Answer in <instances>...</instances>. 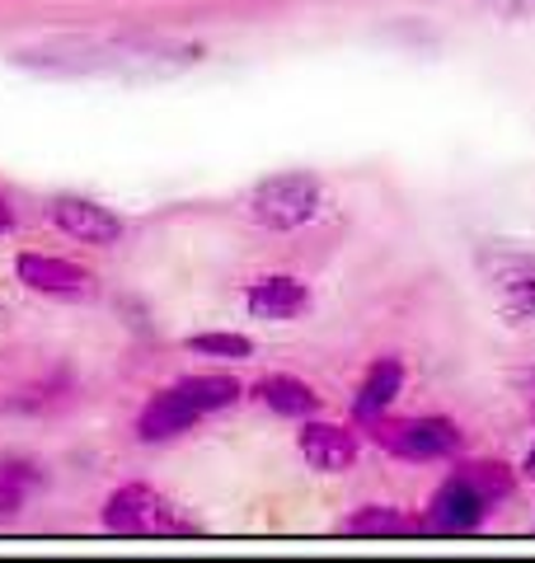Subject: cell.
<instances>
[{"instance_id": "1", "label": "cell", "mask_w": 535, "mask_h": 563, "mask_svg": "<svg viewBox=\"0 0 535 563\" xmlns=\"http://www.w3.org/2000/svg\"><path fill=\"white\" fill-rule=\"evenodd\" d=\"M319 198H325V192H319L315 174L292 169V174H273V179H263L254 192H249L244 211L259 225H268V231H296V225L315 221Z\"/></svg>"}, {"instance_id": "2", "label": "cell", "mask_w": 535, "mask_h": 563, "mask_svg": "<svg viewBox=\"0 0 535 563\" xmlns=\"http://www.w3.org/2000/svg\"><path fill=\"white\" fill-rule=\"evenodd\" d=\"M103 526H109L113 536H193L198 531V526H188L146 484H128V488L109 493V503H103Z\"/></svg>"}, {"instance_id": "3", "label": "cell", "mask_w": 535, "mask_h": 563, "mask_svg": "<svg viewBox=\"0 0 535 563\" xmlns=\"http://www.w3.org/2000/svg\"><path fill=\"white\" fill-rule=\"evenodd\" d=\"M479 273L489 277L498 306H503V314L512 324L535 320V254L484 250L479 254Z\"/></svg>"}, {"instance_id": "4", "label": "cell", "mask_w": 535, "mask_h": 563, "mask_svg": "<svg viewBox=\"0 0 535 563\" xmlns=\"http://www.w3.org/2000/svg\"><path fill=\"white\" fill-rule=\"evenodd\" d=\"M371 437L395 451L408 455V461H441V455H456L460 451V428L451 418H408V422H381L371 418Z\"/></svg>"}, {"instance_id": "5", "label": "cell", "mask_w": 535, "mask_h": 563, "mask_svg": "<svg viewBox=\"0 0 535 563\" xmlns=\"http://www.w3.org/2000/svg\"><path fill=\"white\" fill-rule=\"evenodd\" d=\"M484 512H489V503L479 498L460 474H451V479L433 493V507H427L423 531H433V536H470V531H479Z\"/></svg>"}, {"instance_id": "6", "label": "cell", "mask_w": 535, "mask_h": 563, "mask_svg": "<svg viewBox=\"0 0 535 563\" xmlns=\"http://www.w3.org/2000/svg\"><path fill=\"white\" fill-rule=\"evenodd\" d=\"M14 273L29 291H43V296H85L95 291V277H89L80 263L70 258H52V254H20Z\"/></svg>"}, {"instance_id": "7", "label": "cell", "mask_w": 535, "mask_h": 563, "mask_svg": "<svg viewBox=\"0 0 535 563\" xmlns=\"http://www.w3.org/2000/svg\"><path fill=\"white\" fill-rule=\"evenodd\" d=\"M52 221H57L70 240H85V244H118V235H122V221L109 207H99L89 198H70V192L52 202Z\"/></svg>"}, {"instance_id": "8", "label": "cell", "mask_w": 535, "mask_h": 563, "mask_svg": "<svg viewBox=\"0 0 535 563\" xmlns=\"http://www.w3.org/2000/svg\"><path fill=\"white\" fill-rule=\"evenodd\" d=\"M301 455L319 474H343L357 461V437L338 422H306L301 428Z\"/></svg>"}, {"instance_id": "9", "label": "cell", "mask_w": 535, "mask_h": 563, "mask_svg": "<svg viewBox=\"0 0 535 563\" xmlns=\"http://www.w3.org/2000/svg\"><path fill=\"white\" fill-rule=\"evenodd\" d=\"M203 413L193 409V404L178 395V390H160V395H151V404L141 409V418H137V437L141 442H174L178 432H188L193 422H198Z\"/></svg>"}, {"instance_id": "10", "label": "cell", "mask_w": 535, "mask_h": 563, "mask_svg": "<svg viewBox=\"0 0 535 563\" xmlns=\"http://www.w3.org/2000/svg\"><path fill=\"white\" fill-rule=\"evenodd\" d=\"M244 301L259 320H296V314L310 306V291H306V282H296V277H263L249 287Z\"/></svg>"}, {"instance_id": "11", "label": "cell", "mask_w": 535, "mask_h": 563, "mask_svg": "<svg viewBox=\"0 0 535 563\" xmlns=\"http://www.w3.org/2000/svg\"><path fill=\"white\" fill-rule=\"evenodd\" d=\"M404 390V366L395 362V357H381L376 366L367 372V380H362V390H357V404H352V413L362 418V422H371V418H381L390 404H395V395Z\"/></svg>"}, {"instance_id": "12", "label": "cell", "mask_w": 535, "mask_h": 563, "mask_svg": "<svg viewBox=\"0 0 535 563\" xmlns=\"http://www.w3.org/2000/svg\"><path fill=\"white\" fill-rule=\"evenodd\" d=\"M254 399L263 404V409L282 413V418H310V413H319V395L310 390L306 380H296V376H268V380H259Z\"/></svg>"}, {"instance_id": "13", "label": "cell", "mask_w": 535, "mask_h": 563, "mask_svg": "<svg viewBox=\"0 0 535 563\" xmlns=\"http://www.w3.org/2000/svg\"><path fill=\"white\" fill-rule=\"evenodd\" d=\"M174 390L184 395L198 413H217V409H230V404L240 399V380H230V376H184Z\"/></svg>"}, {"instance_id": "14", "label": "cell", "mask_w": 535, "mask_h": 563, "mask_svg": "<svg viewBox=\"0 0 535 563\" xmlns=\"http://www.w3.org/2000/svg\"><path fill=\"white\" fill-rule=\"evenodd\" d=\"M343 531L348 536H408V531H418V521H408L400 507H385V503H367V507H357V512L343 521Z\"/></svg>"}, {"instance_id": "15", "label": "cell", "mask_w": 535, "mask_h": 563, "mask_svg": "<svg viewBox=\"0 0 535 563\" xmlns=\"http://www.w3.org/2000/svg\"><path fill=\"white\" fill-rule=\"evenodd\" d=\"M456 474H460V479H466L489 507H493V503H503L507 493L516 488V474H512L503 461H474V465H460Z\"/></svg>"}, {"instance_id": "16", "label": "cell", "mask_w": 535, "mask_h": 563, "mask_svg": "<svg viewBox=\"0 0 535 563\" xmlns=\"http://www.w3.org/2000/svg\"><path fill=\"white\" fill-rule=\"evenodd\" d=\"M33 488H39V470H33L29 461H6L0 465V517L20 512Z\"/></svg>"}, {"instance_id": "17", "label": "cell", "mask_w": 535, "mask_h": 563, "mask_svg": "<svg viewBox=\"0 0 535 563\" xmlns=\"http://www.w3.org/2000/svg\"><path fill=\"white\" fill-rule=\"evenodd\" d=\"M188 352H203V357H221V362H244L254 343L240 339V333H193Z\"/></svg>"}, {"instance_id": "18", "label": "cell", "mask_w": 535, "mask_h": 563, "mask_svg": "<svg viewBox=\"0 0 535 563\" xmlns=\"http://www.w3.org/2000/svg\"><path fill=\"white\" fill-rule=\"evenodd\" d=\"M10 225H14V211H10V202H6V198H0V235H6Z\"/></svg>"}, {"instance_id": "19", "label": "cell", "mask_w": 535, "mask_h": 563, "mask_svg": "<svg viewBox=\"0 0 535 563\" xmlns=\"http://www.w3.org/2000/svg\"><path fill=\"white\" fill-rule=\"evenodd\" d=\"M503 10H516V14H526V10H535V0H498Z\"/></svg>"}, {"instance_id": "20", "label": "cell", "mask_w": 535, "mask_h": 563, "mask_svg": "<svg viewBox=\"0 0 535 563\" xmlns=\"http://www.w3.org/2000/svg\"><path fill=\"white\" fill-rule=\"evenodd\" d=\"M526 479H535V451L526 455Z\"/></svg>"}]
</instances>
